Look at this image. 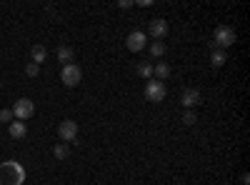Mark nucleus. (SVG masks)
Listing matches in <instances>:
<instances>
[{
	"label": "nucleus",
	"instance_id": "13",
	"mask_svg": "<svg viewBox=\"0 0 250 185\" xmlns=\"http://www.w3.org/2000/svg\"><path fill=\"white\" fill-rule=\"evenodd\" d=\"M55 55H58V60H60V63H65V65H70V60L75 58V50H73V48H68V45H60Z\"/></svg>",
	"mask_w": 250,
	"mask_h": 185
},
{
	"label": "nucleus",
	"instance_id": "17",
	"mask_svg": "<svg viewBox=\"0 0 250 185\" xmlns=\"http://www.w3.org/2000/svg\"><path fill=\"white\" fill-rule=\"evenodd\" d=\"M150 53H153V58H160V55L165 53L163 40H153V43H150Z\"/></svg>",
	"mask_w": 250,
	"mask_h": 185
},
{
	"label": "nucleus",
	"instance_id": "3",
	"mask_svg": "<svg viewBox=\"0 0 250 185\" xmlns=\"http://www.w3.org/2000/svg\"><path fill=\"white\" fill-rule=\"evenodd\" d=\"M10 113H13V118L15 120H30L33 118V113H35V105H33V100H28V98H20V100H15V105L10 108Z\"/></svg>",
	"mask_w": 250,
	"mask_h": 185
},
{
	"label": "nucleus",
	"instance_id": "9",
	"mask_svg": "<svg viewBox=\"0 0 250 185\" xmlns=\"http://www.w3.org/2000/svg\"><path fill=\"white\" fill-rule=\"evenodd\" d=\"M180 103L190 110V108H195L198 103H200V93L195 90V88H188V90H183V95H180Z\"/></svg>",
	"mask_w": 250,
	"mask_h": 185
},
{
	"label": "nucleus",
	"instance_id": "1",
	"mask_svg": "<svg viewBox=\"0 0 250 185\" xmlns=\"http://www.w3.org/2000/svg\"><path fill=\"white\" fill-rule=\"evenodd\" d=\"M25 183V168L18 160L0 163V185H23Z\"/></svg>",
	"mask_w": 250,
	"mask_h": 185
},
{
	"label": "nucleus",
	"instance_id": "6",
	"mask_svg": "<svg viewBox=\"0 0 250 185\" xmlns=\"http://www.w3.org/2000/svg\"><path fill=\"white\" fill-rule=\"evenodd\" d=\"M145 98H148L150 103L165 100V85L160 83V80H148V85H145Z\"/></svg>",
	"mask_w": 250,
	"mask_h": 185
},
{
	"label": "nucleus",
	"instance_id": "5",
	"mask_svg": "<svg viewBox=\"0 0 250 185\" xmlns=\"http://www.w3.org/2000/svg\"><path fill=\"white\" fill-rule=\"evenodd\" d=\"M62 83H65L68 88H75L78 83H80V80H83V70L75 65V63H70V65H65V68H62Z\"/></svg>",
	"mask_w": 250,
	"mask_h": 185
},
{
	"label": "nucleus",
	"instance_id": "4",
	"mask_svg": "<svg viewBox=\"0 0 250 185\" xmlns=\"http://www.w3.org/2000/svg\"><path fill=\"white\" fill-rule=\"evenodd\" d=\"M58 135H60L62 143H75V138H78V123L75 120H62L58 125Z\"/></svg>",
	"mask_w": 250,
	"mask_h": 185
},
{
	"label": "nucleus",
	"instance_id": "18",
	"mask_svg": "<svg viewBox=\"0 0 250 185\" xmlns=\"http://www.w3.org/2000/svg\"><path fill=\"white\" fill-rule=\"evenodd\" d=\"M195 120H198V118H195L193 110H185V113H183V123H185V125H195Z\"/></svg>",
	"mask_w": 250,
	"mask_h": 185
},
{
	"label": "nucleus",
	"instance_id": "12",
	"mask_svg": "<svg viewBox=\"0 0 250 185\" xmlns=\"http://www.w3.org/2000/svg\"><path fill=\"white\" fill-rule=\"evenodd\" d=\"M168 75H170V65H168V63L153 65V80H160V83H163V80L168 78Z\"/></svg>",
	"mask_w": 250,
	"mask_h": 185
},
{
	"label": "nucleus",
	"instance_id": "19",
	"mask_svg": "<svg viewBox=\"0 0 250 185\" xmlns=\"http://www.w3.org/2000/svg\"><path fill=\"white\" fill-rule=\"evenodd\" d=\"M25 73H28L30 78H38V75H40V65H35V63H28V68H25Z\"/></svg>",
	"mask_w": 250,
	"mask_h": 185
},
{
	"label": "nucleus",
	"instance_id": "7",
	"mask_svg": "<svg viewBox=\"0 0 250 185\" xmlns=\"http://www.w3.org/2000/svg\"><path fill=\"white\" fill-rule=\"evenodd\" d=\"M148 33H150L155 40L165 38V35H168V20H163V18H153V20H150V25H148Z\"/></svg>",
	"mask_w": 250,
	"mask_h": 185
},
{
	"label": "nucleus",
	"instance_id": "16",
	"mask_svg": "<svg viewBox=\"0 0 250 185\" xmlns=\"http://www.w3.org/2000/svg\"><path fill=\"white\" fill-rule=\"evenodd\" d=\"M53 155H55L58 160H65V158L70 155V148L65 145V143H60V145H55V148H53Z\"/></svg>",
	"mask_w": 250,
	"mask_h": 185
},
{
	"label": "nucleus",
	"instance_id": "10",
	"mask_svg": "<svg viewBox=\"0 0 250 185\" xmlns=\"http://www.w3.org/2000/svg\"><path fill=\"white\" fill-rule=\"evenodd\" d=\"M8 130H10V135L15 138V140H20V138H25V133H28V125L23 120H13L10 125H8Z\"/></svg>",
	"mask_w": 250,
	"mask_h": 185
},
{
	"label": "nucleus",
	"instance_id": "14",
	"mask_svg": "<svg viewBox=\"0 0 250 185\" xmlns=\"http://www.w3.org/2000/svg\"><path fill=\"white\" fill-rule=\"evenodd\" d=\"M135 73H138L140 78H148V80H153V63H148V60H143V63L135 68Z\"/></svg>",
	"mask_w": 250,
	"mask_h": 185
},
{
	"label": "nucleus",
	"instance_id": "2",
	"mask_svg": "<svg viewBox=\"0 0 250 185\" xmlns=\"http://www.w3.org/2000/svg\"><path fill=\"white\" fill-rule=\"evenodd\" d=\"M235 40H238V35L230 25H218L213 33V48H218V50L230 48V45H235Z\"/></svg>",
	"mask_w": 250,
	"mask_h": 185
},
{
	"label": "nucleus",
	"instance_id": "11",
	"mask_svg": "<svg viewBox=\"0 0 250 185\" xmlns=\"http://www.w3.org/2000/svg\"><path fill=\"white\" fill-rule=\"evenodd\" d=\"M30 58H33L30 63L40 65V63H43V60L48 58V50H45V45H40V43H38V45H33V48H30Z\"/></svg>",
	"mask_w": 250,
	"mask_h": 185
},
{
	"label": "nucleus",
	"instance_id": "20",
	"mask_svg": "<svg viewBox=\"0 0 250 185\" xmlns=\"http://www.w3.org/2000/svg\"><path fill=\"white\" fill-rule=\"evenodd\" d=\"M0 123H8V125H10V123H13V113L10 110H0Z\"/></svg>",
	"mask_w": 250,
	"mask_h": 185
},
{
	"label": "nucleus",
	"instance_id": "8",
	"mask_svg": "<svg viewBox=\"0 0 250 185\" xmlns=\"http://www.w3.org/2000/svg\"><path fill=\"white\" fill-rule=\"evenodd\" d=\"M145 48V33H140V30H133L130 35H128V50H133V53H140Z\"/></svg>",
	"mask_w": 250,
	"mask_h": 185
},
{
	"label": "nucleus",
	"instance_id": "15",
	"mask_svg": "<svg viewBox=\"0 0 250 185\" xmlns=\"http://www.w3.org/2000/svg\"><path fill=\"white\" fill-rule=\"evenodd\" d=\"M225 60H228V55H225L223 50L213 48V55H210V63H213V68H223V65H225Z\"/></svg>",
	"mask_w": 250,
	"mask_h": 185
}]
</instances>
